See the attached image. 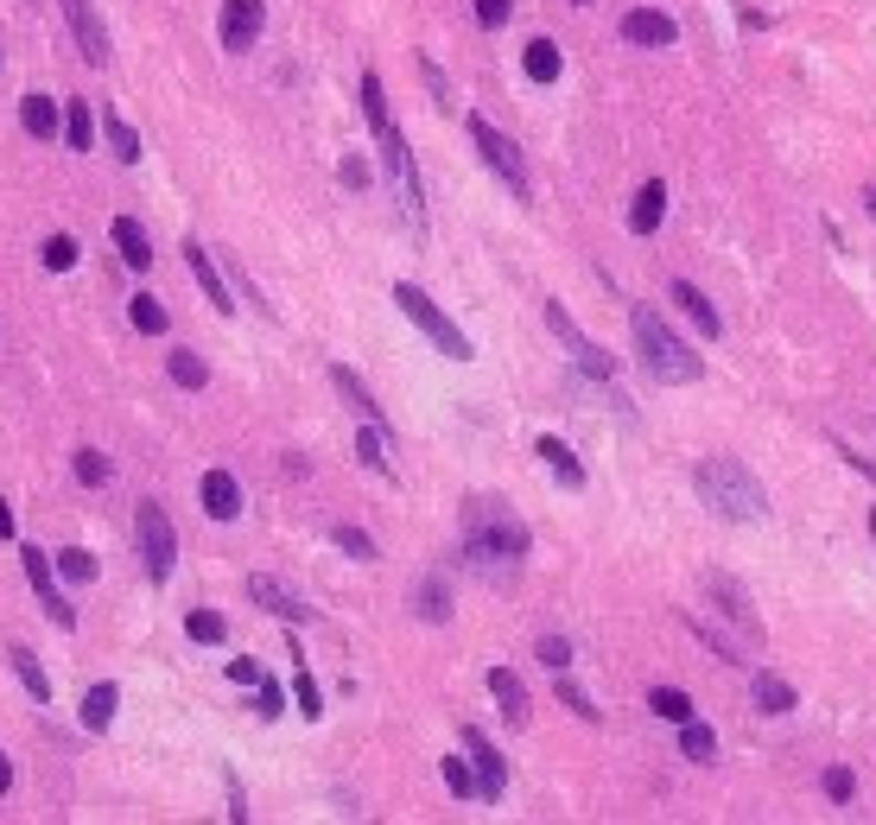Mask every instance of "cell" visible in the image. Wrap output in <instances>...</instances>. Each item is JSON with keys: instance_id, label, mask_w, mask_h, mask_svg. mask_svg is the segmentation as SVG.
<instances>
[{"instance_id": "cell-1", "label": "cell", "mask_w": 876, "mask_h": 825, "mask_svg": "<svg viewBox=\"0 0 876 825\" xmlns=\"http://www.w3.org/2000/svg\"><path fill=\"white\" fill-rule=\"evenodd\" d=\"M458 521H464V559L477 571H490V578L521 571V559H527V527H521V515L509 508V502H495V495H470Z\"/></svg>"}, {"instance_id": "cell-2", "label": "cell", "mask_w": 876, "mask_h": 825, "mask_svg": "<svg viewBox=\"0 0 876 825\" xmlns=\"http://www.w3.org/2000/svg\"><path fill=\"white\" fill-rule=\"evenodd\" d=\"M693 483H698V502H705L712 515H724V521H762L769 515L762 483H756L737 458H705V464L693 470Z\"/></svg>"}, {"instance_id": "cell-3", "label": "cell", "mask_w": 876, "mask_h": 825, "mask_svg": "<svg viewBox=\"0 0 876 825\" xmlns=\"http://www.w3.org/2000/svg\"><path fill=\"white\" fill-rule=\"evenodd\" d=\"M635 350H642L648 375H654V382H667V387L698 382V375H705L698 350H686V343L661 324V311H654V306H635Z\"/></svg>"}, {"instance_id": "cell-4", "label": "cell", "mask_w": 876, "mask_h": 825, "mask_svg": "<svg viewBox=\"0 0 876 825\" xmlns=\"http://www.w3.org/2000/svg\"><path fill=\"white\" fill-rule=\"evenodd\" d=\"M394 306H400V311L413 318V324H419V331L432 336V343H438V356H451V362H470V356H477V350H470V336H464L458 324H451V318H445V311L432 306V292H426V286L400 280V286H394Z\"/></svg>"}, {"instance_id": "cell-5", "label": "cell", "mask_w": 876, "mask_h": 825, "mask_svg": "<svg viewBox=\"0 0 876 825\" xmlns=\"http://www.w3.org/2000/svg\"><path fill=\"white\" fill-rule=\"evenodd\" d=\"M133 546H140V566H147V578H153V585H165V578H172V566H179V534H172V515H165L159 502H140V508H133Z\"/></svg>"}, {"instance_id": "cell-6", "label": "cell", "mask_w": 876, "mask_h": 825, "mask_svg": "<svg viewBox=\"0 0 876 825\" xmlns=\"http://www.w3.org/2000/svg\"><path fill=\"white\" fill-rule=\"evenodd\" d=\"M20 566H26V585H32V597H39V610H45L57 629H77V603H71V591H64L52 553L32 546V540H20Z\"/></svg>"}, {"instance_id": "cell-7", "label": "cell", "mask_w": 876, "mask_h": 825, "mask_svg": "<svg viewBox=\"0 0 876 825\" xmlns=\"http://www.w3.org/2000/svg\"><path fill=\"white\" fill-rule=\"evenodd\" d=\"M464 133H470V147H477V153L490 159V172H495V179L509 184V191H515L521 204H527V159H521V147H515V140H509L502 128H490L483 115H464Z\"/></svg>"}, {"instance_id": "cell-8", "label": "cell", "mask_w": 876, "mask_h": 825, "mask_svg": "<svg viewBox=\"0 0 876 825\" xmlns=\"http://www.w3.org/2000/svg\"><path fill=\"white\" fill-rule=\"evenodd\" d=\"M375 140H382L387 179H394V191H400V210H407V223H413V229H426V204H419V165H413V153H407V133H400V128H382Z\"/></svg>"}, {"instance_id": "cell-9", "label": "cell", "mask_w": 876, "mask_h": 825, "mask_svg": "<svg viewBox=\"0 0 876 825\" xmlns=\"http://www.w3.org/2000/svg\"><path fill=\"white\" fill-rule=\"evenodd\" d=\"M260 32H267V0H223V20H216V39L223 52H255Z\"/></svg>"}, {"instance_id": "cell-10", "label": "cell", "mask_w": 876, "mask_h": 825, "mask_svg": "<svg viewBox=\"0 0 876 825\" xmlns=\"http://www.w3.org/2000/svg\"><path fill=\"white\" fill-rule=\"evenodd\" d=\"M546 324L559 331V343H566V350H571V362H578V368H585L591 382H610V375H617V356H603V350H597L591 336H585V331H578V324H571V318H566V306H559V299L546 306Z\"/></svg>"}, {"instance_id": "cell-11", "label": "cell", "mask_w": 876, "mask_h": 825, "mask_svg": "<svg viewBox=\"0 0 876 825\" xmlns=\"http://www.w3.org/2000/svg\"><path fill=\"white\" fill-rule=\"evenodd\" d=\"M57 7H64L71 32H77L83 64H96V71H103V64H108V26H103V13H96V0H57Z\"/></svg>"}, {"instance_id": "cell-12", "label": "cell", "mask_w": 876, "mask_h": 825, "mask_svg": "<svg viewBox=\"0 0 876 825\" xmlns=\"http://www.w3.org/2000/svg\"><path fill=\"white\" fill-rule=\"evenodd\" d=\"M458 737H464V756L477 762V774H483V806H495V800L509 794V762L495 756V743L483 737V730H477V724H464Z\"/></svg>"}, {"instance_id": "cell-13", "label": "cell", "mask_w": 876, "mask_h": 825, "mask_svg": "<svg viewBox=\"0 0 876 825\" xmlns=\"http://www.w3.org/2000/svg\"><path fill=\"white\" fill-rule=\"evenodd\" d=\"M617 32H622V45H642V52L680 45V26H673V13H654V7H629Z\"/></svg>"}, {"instance_id": "cell-14", "label": "cell", "mask_w": 876, "mask_h": 825, "mask_svg": "<svg viewBox=\"0 0 876 825\" xmlns=\"http://www.w3.org/2000/svg\"><path fill=\"white\" fill-rule=\"evenodd\" d=\"M20 128L32 133V140H64V103L57 96H45V89H32V96H20Z\"/></svg>"}, {"instance_id": "cell-15", "label": "cell", "mask_w": 876, "mask_h": 825, "mask_svg": "<svg viewBox=\"0 0 876 825\" xmlns=\"http://www.w3.org/2000/svg\"><path fill=\"white\" fill-rule=\"evenodd\" d=\"M248 597H255L267 617H280V622H292V629H306V622H318V610L311 603H299V597L286 591V585H274V578H248Z\"/></svg>"}, {"instance_id": "cell-16", "label": "cell", "mask_w": 876, "mask_h": 825, "mask_svg": "<svg viewBox=\"0 0 876 825\" xmlns=\"http://www.w3.org/2000/svg\"><path fill=\"white\" fill-rule=\"evenodd\" d=\"M197 508L210 521H235L242 515V483H235L229 470H204V483H197Z\"/></svg>"}, {"instance_id": "cell-17", "label": "cell", "mask_w": 876, "mask_h": 825, "mask_svg": "<svg viewBox=\"0 0 876 825\" xmlns=\"http://www.w3.org/2000/svg\"><path fill=\"white\" fill-rule=\"evenodd\" d=\"M331 387L343 394V407L356 413V419H368V426H387V419H382V400L368 394V382H362L350 362H331Z\"/></svg>"}, {"instance_id": "cell-18", "label": "cell", "mask_w": 876, "mask_h": 825, "mask_svg": "<svg viewBox=\"0 0 876 825\" xmlns=\"http://www.w3.org/2000/svg\"><path fill=\"white\" fill-rule=\"evenodd\" d=\"M184 260H191V280L204 286V299H210L216 311H223V318H229V311H235V299H229V280L216 274V260H210V248H204V242H184Z\"/></svg>"}, {"instance_id": "cell-19", "label": "cell", "mask_w": 876, "mask_h": 825, "mask_svg": "<svg viewBox=\"0 0 876 825\" xmlns=\"http://www.w3.org/2000/svg\"><path fill=\"white\" fill-rule=\"evenodd\" d=\"M7 667H13V679L32 693V705H52V673H45V661H39L32 647L13 642V647H7Z\"/></svg>"}, {"instance_id": "cell-20", "label": "cell", "mask_w": 876, "mask_h": 825, "mask_svg": "<svg viewBox=\"0 0 876 825\" xmlns=\"http://www.w3.org/2000/svg\"><path fill=\"white\" fill-rule=\"evenodd\" d=\"M115 248H121V267H133V274H147V267H153V235L140 229V223H133V216H115Z\"/></svg>"}, {"instance_id": "cell-21", "label": "cell", "mask_w": 876, "mask_h": 825, "mask_svg": "<svg viewBox=\"0 0 876 825\" xmlns=\"http://www.w3.org/2000/svg\"><path fill=\"white\" fill-rule=\"evenodd\" d=\"M667 299H673V306H680V311H686V318L698 324V336H724V318L712 311V299H705V292H698L693 280H673V292H667Z\"/></svg>"}, {"instance_id": "cell-22", "label": "cell", "mask_w": 876, "mask_h": 825, "mask_svg": "<svg viewBox=\"0 0 876 825\" xmlns=\"http://www.w3.org/2000/svg\"><path fill=\"white\" fill-rule=\"evenodd\" d=\"M661 216H667V184L648 179L642 191H635V204H629V229H635V235H654V229H661Z\"/></svg>"}, {"instance_id": "cell-23", "label": "cell", "mask_w": 876, "mask_h": 825, "mask_svg": "<svg viewBox=\"0 0 876 825\" xmlns=\"http://www.w3.org/2000/svg\"><path fill=\"white\" fill-rule=\"evenodd\" d=\"M115 711H121V686H115V679H96V686L83 693V730L103 737L108 724H115Z\"/></svg>"}, {"instance_id": "cell-24", "label": "cell", "mask_w": 876, "mask_h": 825, "mask_svg": "<svg viewBox=\"0 0 876 825\" xmlns=\"http://www.w3.org/2000/svg\"><path fill=\"white\" fill-rule=\"evenodd\" d=\"M490 693H495V705H502L509 724H527V686H521L515 667H490Z\"/></svg>"}, {"instance_id": "cell-25", "label": "cell", "mask_w": 876, "mask_h": 825, "mask_svg": "<svg viewBox=\"0 0 876 825\" xmlns=\"http://www.w3.org/2000/svg\"><path fill=\"white\" fill-rule=\"evenodd\" d=\"M534 451H541V464L553 470V476H559L566 490H585V464L571 458V444H566V439H553V432H546V439L534 444Z\"/></svg>"}, {"instance_id": "cell-26", "label": "cell", "mask_w": 876, "mask_h": 825, "mask_svg": "<svg viewBox=\"0 0 876 825\" xmlns=\"http://www.w3.org/2000/svg\"><path fill=\"white\" fill-rule=\"evenodd\" d=\"M165 375H172V387H184V394H204L210 362L197 356V350H165Z\"/></svg>"}, {"instance_id": "cell-27", "label": "cell", "mask_w": 876, "mask_h": 825, "mask_svg": "<svg viewBox=\"0 0 876 825\" xmlns=\"http://www.w3.org/2000/svg\"><path fill=\"white\" fill-rule=\"evenodd\" d=\"M64 147H71V153H89V147H96V108L77 103V96L64 103Z\"/></svg>"}, {"instance_id": "cell-28", "label": "cell", "mask_w": 876, "mask_h": 825, "mask_svg": "<svg viewBox=\"0 0 876 825\" xmlns=\"http://www.w3.org/2000/svg\"><path fill=\"white\" fill-rule=\"evenodd\" d=\"M521 71H527V83H559L566 57H559V45H553V39H534V45L521 52Z\"/></svg>"}, {"instance_id": "cell-29", "label": "cell", "mask_w": 876, "mask_h": 825, "mask_svg": "<svg viewBox=\"0 0 876 825\" xmlns=\"http://www.w3.org/2000/svg\"><path fill=\"white\" fill-rule=\"evenodd\" d=\"M128 324L140 336H165V331H172V311L159 306L153 292H133V299H128Z\"/></svg>"}, {"instance_id": "cell-30", "label": "cell", "mask_w": 876, "mask_h": 825, "mask_svg": "<svg viewBox=\"0 0 876 825\" xmlns=\"http://www.w3.org/2000/svg\"><path fill=\"white\" fill-rule=\"evenodd\" d=\"M356 458L368 470H375V476H387V483H394V458H387V426H368V419H362V432H356Z\"/></svg>"}, {"instance_id": "cell-31", "label": "cell", "mask_w": 876, "mask_h": 825, "mask_svg": "<svg viewBox=\"0 0 876 825\" xmlns=\"http://www.w3.org/2000/svg\"><path fill=\"white\" fill-rule=\"evenodd\" d=\"M438 774H445V788H451L458 800H483V774H477V762H470V756H445V762H438Z\"/></svg>"}, {"instance_id": "cell-32", "label": "cell", "mask_w": 876, "mask_h": 825, "mask_svg": "<svg viewBox=\"0 0 876 825\" xmlns=\"http://www.w3.org/2000/svg\"><path fill=\"white\" fill-rule=\"evenodd\" d=\"M103 140H108V153L121 159V165H140V133H133L115 108H103Z\"/></svg>"}, {"instance_id": "cell-33", "label": "cell", "mask_w": 876, "mask_h": 825, "mask_svg": "<svg viewBox=\"0 0 876 825\" xmlns=\"http://www.w3.org/2000/svg\"><path fill=\"white\" fill-rule=\"evenodd\" d=\"M52 559H57V578H64V585H96V571H103L89 546H57Z\"/></svg>"}, {"instance_id": "cell-34", "label": "cell", "mask_w": 876, "mask_h": 825, "mask_svg": "<svg viewBox=\"0 0 876 825\" xmlns=\"http://www.w3.org/2000/svg\"><path fill=\"white\" fill-rule=\"evenodd\" d=\"M413 617L451 622V591H445V578H426V585H413Z\"/></svg>"}, {"instance_id": "cell-35", "label": "cell", "mask_w": 876, "mask_h": 825, "mask_svg": "<svg viewBox=\"0 0 876 825\" xmlns=\"http://www.w3.org/2000/svg\"><path fill=\"white\" fill-rule=\"evenodd\" d=\"M286 654H292V698H299V711L318 724V711H324V693H318V679H311L306 654H299V647H286Z\"/></svg>"}, {"instance_id": "cell-36", "label": "cell", "mask_w": 876, "mask_h": 825, "mask_svg": "<svg viewBox=\"0 0 876 825\" xmlns=\"http://www.w3.org/2000/svg\"><path fill=\"white\" fill-rule=\"evenodd\" d=\"M356 96H362V115H368V128H375V133L394 128V115H387V89H382V77H375V71H362Z\"/></svg>"}, {"instance_id": "cell-37", "label": "cell", "mask_w": 876, "mask_h": 825, "mask_svg": "<svg viewBox=\"0 0 876 825\" xmlns=\"http://www.w3.org/2000/svg\"><path fill=\"white\" fill-rule=\"evenodd\" d=\"M71 470H77V483H83V490H103L108 476H115V464H108V458L96 451V444H77V451H71Z\"/></svg>"}, {"instance_id": "cell-38", "label": "cell", "mask_w": 876, "mask_h": 825, "mask_svg": "<svg viewBox=\"0 0 876 825\" xmlns=\"http://www.w3.org/2000/svg\"><path fill=\"white\" fill-rule=\"evenodd\" d=\"M756 711H769V718L794 711V686H788V679H774V673H756Z\"/></svg>"}, {"instance_id": "cell-39", "label": "cell", "mask_w": 876, "mask_h": 825, "mask_svg": "<svg viewBox=\"0 0 876 825\" xmlns=\"http://www.w3.org/2000/svg\"><path fill=\"white\" fill-rule=\"evenodd\" d=\"M184 635L197 647H223L229 642V622L216 617V610H191V617H184Z\"/></svg>"}, {"instance_id": "cell-40", "label": "cell", "mask_w": 876, "mask_h": 825, "mask_svg": "<svg viewBox=\"0 0 876 825\" xmlns=\"http://www.w3.org/2000/svg\"><path fill=\"white\" fill-rule=\"evenodd\" d=\"M77 235H45V242H39V260H45V274H71V267H77Z\"/></svg>"}, {"instance_id": "cell-41", "label": "cell", "mask_w": 876, "mask_h": 825, "mask_svg": "<svg viewBox=\"0 0 876 825\" xmlns=\"http://www.w3.org/2000/svg\"><path fill=\"white\" fill-rule=\"evenodd\" d=\"M648 711H654V718H667V724H686V718H693V698L680 693V686H654V693H648Z\"/></svg>"}, {"instance_id": "cell-42", "label": "cell", "mask_w": 876, "mask_h": 825, "mask_svg": "<svg viewBox=\"0 0 876 825\" xmlns=\"http://www.w3.org/2000/svg\"><path fill=\"white\" fill-rule=\"evenodd\" d=\"M712 591H718V610H730V617L744 622V635H749V642H762V622H756V610L744 603V591H737V585H724V578L712 585Z\"/></svg>"}, {"instance_id": "cell-43", "label": "cell", "mask_w": 876, "mask_h": 825, "mask_svg": "<svg viewBox=\"0 0 876 825\" xmlns=\"http://www.w3.org/2000/svg\"><path fill=\"white\" fill-rule=\"evenodd\" d=\"M680 749H686V756H693V762H718V737H712V730H705V724H680Z\"/></svg>"}, {"instance_id": "cell-44", "label": "cell", "mask_w": 876, "mask_h": 825, "mask_svg": "<svg viewBox=\"0 0 876 825\" xmlns=\"http://www.w3.org/2000/svg\"><path fill=\"white\" fill-rule=\"evenodd\" d=\"M331 546H343V553H350V559H362V566H375V559H382V546L368 540L362 527H331Z\"/></svg>"}, {"instance_id": "cell-45", "label": "cell", "mask_w": 876, "mask_h": 825, "mask_svg": "<svg viewBox=\"0 0 876 825\" xmlns=\"http://www.w3.org/2000/svg\"><path fill=\"white\" fill-rule=\"evenodd\" d=\"M559 705H566L571 718H585V724H597V718H603V711H597L591 698H585V693H578V686H571L566 673H559Z\"/></svg>"}, {"instance_id": "cell-46", "label": "cell", "mask_w": 876, "mask_h": 825, "mask_svg": "<svg viewBox=\"0 0 876 825\" xmlns=\"http://www.w3.org/2000/svg\"><path fill=\"white\" fill-rule=\"evenodd\" d=\"M534 654H541L553 673H566V667H571V642H566V635H541V642H534Z\"/></svg>"}, {"instance_id": "cell-47", "label": "cell", "mask_w": 876, "mask_h": 825, "mask_svg": "<svg viewBox=\"0 0 876 825\" xmlns=\"http://www.w3.org/2000/svg\"><path fill=\"white\" fill-rule=\"evenodd\" d=\"M509 13H515V0H477V26H509Z\"/></svg>"}, {"instance_id": "cell-48", "label": "cell", "mask_w": 876, "mask_h": 825, "mask_svg": "<svg viewBox=\"0 0 876 825\" xmlns=\"http://www.w3.org/2000/svg\"><path fill=\"white\" fill-rule=\"evenodd\" d=\"M255 711H260V718H280V711H286V698H280L274 679H260V686H255Z\"/></svg>"}, {"instance_id": "cell-49", "label": "cell", "mask_w": 876, "mask_h": 825, "mask_svg": "<svg viewBox=\"0 0 876 825\" xmlns=\"http://www.w3.org/2000/svg\"><path fill=\"white\" fill-rule=\"evenodd\" d=\"M419 71H426V89H432L438 108H451V83H445V71H438L432 57H419Z\"/></svg>"}, {"instance_id": "cell-50", "label": "cell", "mask_w": 876, "mask_h": 825, "mask_svg": "<svg viewBox=\"0 0 876 825\" xmlns=\"http://www.w3.org/2000/svg\"><path fill=\"white\" fill-rule=\"evenodd\" d=\"M825 794L838 800V806H851V794H857V781H851V769H825Z\"/></svg>"}, {"instance_id": "cell-51", "label": "cell", "mask_w": 876, "mask_h": 825, "mask_svg": "<svg viewBox=\"0 0 876 825\" xmlns=\"http://www.w3.org/2000/svg\"><path fill=\"white\" fill-rule=\"evenodd\" d=\"M229 679L235 686H260L267 673H260V661H229Z\"/></svg>"}, {"instance_id": "cell-52", "label": "cell", "mask_w": 876, "mask_h": 825, "mask_svg": "<svg viewBox=\"0 0 876 825\" xmlns=\"http://www.w3.org/2000/svg\"><path fill=\"white\" fill-rule=\"evenodd\" d=\"M336 179L350 184V191H362V184H368V165H362V159H343V165H336Z\"/></svg>"}, {"instance_id": "cell-53", "label": "cell", "mask_w": 876, "mask_h": 825, "mask_svg": "<svg viewBox=\"0 0 876 825\" xmlns=\"http://www.w3.org/2000/svg\"><path fill=\"white\" fill-rule=\"evenodd\" d=\"M0 540H20V515H13V502L0 495Z\"/></svg>"}, {"instance_id": "cell-54", "label": "cell", "mask_w": 876, "mask_h": 825, "mask_svg": "<svg viewBox=\"0 0 876 825\" xmlns=\"http://www.w3.org/2000/svg\"><path fill=\"white\" fill-rule=\"evenodd\" d=\"M13 794V756H7V749H0V800Z\"/></svg>"}, {"instance_id": "cell-55", "label": "cell", "mask_w": 876, "mask_h": 825, "mask_svg": "<svg viewBox=\"0 0 876 825\" xmlns=\"http://www.w3.org/2000/svg\"><path fill=\"white\" fill-rule=\"evenodd\" d=\"M864 210H870V216H876V191H870V197H864Z\"/></svg>"}, {"instance_id": "cell-56", "label": "cell", "mask_w": 876, "mask_h": 825, "mask_svg": "<svg viewBox=\"0 0 876 825\" xmlns=\"http://www.w3.org/2000/svg\"><path fill=\"white\" fill-rule=\"evenodd\" d=\"M571 7H591V0H571Z\"/></svg>"}, {"instance_id": "cell-57", "label": "cell", "mask_w": 876, "mask_h": 825, "mask_svg": "<svg viewBox=\"0 0 876 825\" xmlns=\"http://www.w3.org/2000/svg\"><path fill=\"white\" fill-rule=\"evenodd\" d=\"M0 64H7V52H0Z\"/></svg>"}]
</instances>
